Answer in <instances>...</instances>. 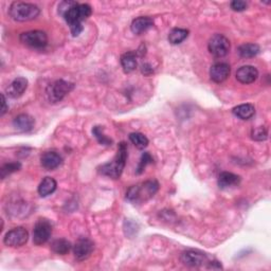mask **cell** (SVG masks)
Here are the masks:
<instances>
[{"label":"cell","mask_w":271,"mask_h":271,"mask_svg":"<svg viewBox=\"0 0 271 271\" xmlns=\"http://www.w3.org/2000/svg\"><path fill=\"white\" fill-rule=\"evenodd\" d=\"M92 14V9L87 4H74L63 15L70 28L73 37L79 36L83 31V22Z\"/></svg>","instance_id":"cell-1"},{"label":"cell","mask_w":271,"mask_h":271,"mask_svg":"<svg viewBox=\"0 0 271 271\" xmlns=\"http://www.w3.org/2000/svg\"><path fill=\"white\" fill-rule=\"evenodd\" d=\"M127 160V145L125 142H121L118 147V152L114 158L108 162L103 164L99 168L100 174L107 176L112 179H119L122 175Z\"/></svg>","instance_id":"cell-2"},{"label":"cell","mask_w":271,"mask_h":271,"mask_svg":"<svg viewBox=\"0 0 271 271\" xmlns=\"http://www.w3.org/2000/svg\"><path fill=\"white\" fill-rule=\"evenodd\" d=\"M159 190L156 180H148L130 187L126 192V199L133 203H142L151 199Z\"/></svg>","instance_id":"cell-3"},{"label":"cell","mask_w":271,"mask_h":271,"mask_svg":"<svg viewBox=\"0 0 271 271\" xmlns=\"http://www.w3.org/2000/svg\"><path fill=\"white\" fill-rule=\"evenodd\" d=\"M9 14L15 22L25 23L37 18L41 14V9L33 4L15 2L10 6Z\"/></svg>","instance_id":"cell-4"},{"label":"cell","mask_w":271,"mask_h":271,"mask_svg":"<svg viewBox=\"0 0 271 271\" xmlns=\"http://www.w3.org/2000/svg\"><path fill=\"white\" fill-rule=\"evenodd\" d=\"M74 89V84L64 80H57L48 85L46 89L47 98L50 103L55 104L61 102L65 96Z\"/></svg>","instance_id":"cell-5"},{"label":"cell","mask_w":271,"mask_h":271,"mask_svg":"<svg viewBox=\"0 0 271 271\" xmlns=\"http://www.w3.org/2000/svg\"><path fill=\"white\" fill-rule=\"evenodd\" d=\"M21 42L32 49H44L48 45V36L44 31L34 30L24 32L19 36Z\"/></svg>","instance_id":"cell-6"},{"label":"cell","mask_w":271,"mask_h":271,"mask_svg":"<svg viewBox=\"0 0 271 271\" xmlns=\"http://www.w3.org/2000/svg\"><path fill=\"white\" fill-rule=\"evenodd\" d=\"M52 234V224L47 218H40L33 229V243L37 246L46 244Z\"/></svg>","instance_id":"cell-7"},{"label":"cell","mask_w":271,"mask_h":271,"mask_svg":"<svg viewBox=\"0 0 271 271\" xmlns=\"http://www.w3.org/2000/svg\"><path fill=\"white\" fill-rule=\"evenodd\" d=\"M208 49L213 56L216 57V59H220V57H224L229 53L230 41L225 35L215 34L210 38Z\"/></svg>","instance_id":"cell-8"},{"label":"cell","mask_w":271,"mask_h":271,"mask_svg":"<svg viewBox=\"0 0 271 271\" xmlns=\"http://www.w3.org/2000/svg\"><path fill=\"white\" fill-rule=\"evenodd\" d=\"M29 239V232L23 228L17 227L10 230L4 237V243L8 247L19 248L24 246Z\"/></svg>","instance_id":"cell-9"},{"label":"cell","mask_w":271,"mask_h":271,"mask_svg":"<svg viewBox=\"0 0 271 271\" xmlns=\"http://www.w3.org/2000/svg\"><path fill=\"white\" fill-rule=\"evenodd\" d=\"M180 259L183 263V265H186L188 267H193V268L201 267L203 265H206L207 263H209L208 255L198 250L185 251V252L181 253Z\"/></svg>","instance_id":"cell-10"},{"label":"cell","mask_w":271,"mask_h":271,"mask_svg":"<svg viewBox=\"0 0 271 271\" xmlns=\"http://www.w3.org/2000/svg\"><path fill=\"white\" fill-rule=\"evenodd\" d=\"M93 249H94L93 241L91 239H89V238L82 237V238H80L79 240H77L76 243L74 244V246H73L74 257L77 260L82 262V260L87 259L91 255Z\"/></svg>","instance_id":"cell-11"},{"label":"cell","mask_w":271,"mask_h":271,"mask_svg":"<svg viewBox=\"0 0 271 271\" xmlns=\"http://www.w3.org/2000/svg\"><path fill=\"white\" fill-rule=\"evenodd\" d=\"M230 73L231 68L227 63H216L210 69L211 80L217 84L225 82L230 76Z\"/></svg>","instance_id":"cell-12"},{"label":"cell","mask_w":271,"mask_h":271,"mask_svg":"<svg viewBox=\"0 0 271 271\" xmlns=\"http://www.w3.org/2000/svg\"><path fill=\"white\" fill-rule=\"evenodd\" d=\"M27 88H28V80L26 77H16V79L13 80V82L7 87L6 93L9 98L17 99L25 93Z\"/></svg>","instance_id":"cell-13"},{"label":"cell","mask_w":271,"mask_h":271,"mask_svg":"<svg viewBox=\"0 0 271 271\" xmlns=\"http://www.w3.org/2000/svg\"><path fill=\"white\" fill-rule=\"evenodd\" d=\"M258 71L253 66H243L236 71V80L241 84H251L256 81Z\"/></svg>","instance_id":"cell-14"},{"label":"cell","mask_w":271,"mask_h":271,"mask_svg":"<svg viewBox=\"0 0 271 271\" xmlns=\"http://www.w3.org/2000/svg\"><path fill=\"white\" fill-rule=\"evenodd\" d=\"M41 163L43 168L47 171H53L63 163V158L61 155L56 152H46L42 155Z\"/></svg>","instance_id":"cell-15"},{"label":"cell","mask_w":271,"mask_h":271,"mask_svg":"<svg viewBox=\"0 0 271 271\" xmlns=\"http://www.w3.org/2000/svg\"><path fill=\"white\" fill-rule=\"evenodd\" d=\"M34 125H35L34 118L28 113H22L17 115L13 121L14 128L21 132L31 131L34 128Z\"/></svg>","instance_id":"cell-16"},{"label":"cell","mask_w":271,"mask_h":271,"mask_svg":"<svg viewBox=\"0 0 271 271\" xmlns=\"http://www.w3.org/2000/svg\"><path fill=\"white\" fill-rule=\"evenodd\" d=\"M154 26V21L151 17L148 16H141L136 18L132 21L130 29L133 34L141 35L142 33L147 32L149 29H151Z\"/></svg>","instance_id":"cell-17"},{"label":"cell","mask_w":271,"mask_h":271,"mask_svg":"<svg viewBox=\"0 0 271 271\" xmlns=\"http://www.w3.org/2000/svg\"><path fill=\"white\" fill-rule=\"evenodd\" d=\"M240 182V177L230 172H222L218 177V187L222 190L237 187Z\"/></svg>","instance_id":"cell-18"},{"label":"cell","mask_w":271,"mask_h":271,"mask_svg":"<svg viewBox=\"0 0 271 271\" xmlns=\"http://www.w3.org/2000/svg\"><path fill=\"white\" fill-rule=\"evenodd\" d=\"M137 57H138V52H133V51L126 52L121 56L120 61H121V65H122L124 72L130 73L136 70V68H137L138 66Z\"/></svg>","instance_id":"cell-19"},{"label":"cell","mask_w":271,"mask_h":271,"mask_svg":"<svg viewBox=\"0 0 271 271\" xmlns=\"http://www.w3.org/2000/svg\"><path fill=\"white\" fill-rule=\"evenodd\" d=\"M232 113L240 120H249L254 115L255 108L252 104H241L232 109Z\"/></svg>","instance_id":"cell-20"},{"label":"cell","mask_w":271,"mask_h":271,"mask_svg":"<svg viewBox=\"0 0 271 271\" xmlns=\"http://www.w3.org/2000/svg\"><path fill=\"white\" fill-rule=\"evenodd\" d=\"M57 188V182L52 177H46L41 182V185L38 186V194L42 197H47L55 192Z\"/></svg>","instance_id":"cell-21"},{"label":"cell","mask_w":271,"mask_h":271,"mask_svg":"<svg viewBox=\"0 0 271 271\" xmlns=\"http://www.w3.org/2000/svg\"><path fill=\"white\" fill-rule=\"evenodd\" d=\"M259 46L256 44H244L238 47L237 53L243 59H252L259 53Z\"/></svg>","instance_id":"cell-22"},{"label":"cell","mask_w":271,"mask_h":271,"mask_svg":"<svg viewBox=\"0 0 271 271\" xmlns=\"http://www.w3.org/2000/svg\"><path fill=\"white\" fill-rule=\"evenodd\" d=\"M72 246L69 240H67L65 238H59L55 239L51 243V250L54 253L60 254V255H65L71 250Z\"/></svg>","instance_id":"cell-23"},{"label":"cell","mask_w":271,"mask_h":271,"mask_svg":"<svg viewBox=\"0 0 271 271\" xmlns=\"http://www.w3.org/2000/svg\"><path fill=\"white\" fill-rule=\"evenodd\" d=\"M189 36V30L187 29L175 28L169 34V42L172 45H179L182 42H185Z\"/></svg>","instance_id":"cell-24"},{"label":"cell","mask_w":271,"mask_h":271,"mask_svg":"<svg viewBox=\"0 0 271 271\" xmlns=\"http://www.w3.org/2000/svg\"><path fill=\"white\" fill-rule=\"evenodd\" d=\"M129 140L138 150H144L149 145V139L147 136L141 132H132L129 134Z\"/></svg>","instance_id":"cell-25"},{"label":"cell","mask_w":271,"mask_h":271,"mask_svg":"<svg viewBox=\"0 0 271 271\" xmlns=\"http://www.w3.org/2000/svg\"><path fill=\"white\" fill-rule=\"evenodd\" d=\"M22 164L19 162H10L5 164V166L0 170V175H2V179L7 178L9 175L21 170Z\"/></svg>","instance_id":"cell-26"},{"label":"cell","mask_w":271,"mask_h":271,"mask_svg":"<svg viewBox=\"0 0 271 271\" xmlns=\"http://www.w3.org/2000/svg\"><path fill=\"white\" fill-rule=\"evenodd\" d=\"M103 130H104V128L102 126H95L92 129V133L100 144L107 145V147H109V145H111V143H112V140L110 138H108L107 136H105Z\"/></svg>","instance_id":"cell-27"},{"label":"cell","mask_w":271,"mask_h":271,"mask_svg":"<svg viewBox=\"0 0 271 271\" xmlns=\"http://www.w3.org/2000/svg\"><path fill=\"white\" fill-rule=\"evenodd\" d=\"M251 137L255 141H264L268 138V130L264 126H258L251 132Z\"/></svg>","instance_id":"cell-28"},{"label":"cell","mask_w":271,"mask_h":271,"mask_svg":"<svg viewBox=\"0 0 271 271\" xmlns=\"http://www.w3.org/2000/svg\"><path fill=\"white\" fill-rule=\"evenodd\" d=\"M153 157L151 156V154L150 153H144L142 155V157L140 159V162H139V166L137 168V171H136V173L138 174V175H140V174H142L144 172V169L147 168L148 164L150 163H153Z\"/></svg>","instance_id":"cell-29"},{"label":"cell","mask_w":271,"mask_h":271,"mask_svg":"<svg viewBox=\"0 0 271 271\" xmlns=\"http://www.w3.org/2000/svg\"><path fill=\"white\" fill-rule=\"evenodd\" d=\"M230 7L235 12H243L247 9L248 4L246 2H243V0H234V2L231 3Z\"/></svg>","instance_id":"cell-30"},{"label":"cell","mask_w":271,"mask_h":271,"mask_svg":"<svg viewBox=\"0 0 271 271\" xmlns=\"http://www.w3.org/2000/svg\"><path fill=\"white\" fill-rule=\"evenodd\" d=\"M2 99H3V107H2V115H5V113L8 111L9 109V106L7 104V99H6V95L3 93L2 94Z\"/></svg>","instance_id":"cell-31"},{"label":"cell","mask_w":271,"mask_h":271,"mask_svg":"<svg viewBox=\"0 0 271 271\" xmlns=\"http://www.w3.org/2000/svg\"><path fill=\"white\" fill-rule=\"evenodd\" d=\"M153 72H154V70L152 69V67H151L149 64H144V65H142V73H143V74L149 75V74H151V73H153Z\"/></svg>","instance_id":"cell-32"},{"label":"cell","mask_w":271,"mask_h":271,"mask_svg":"<svg viewBox=\"0 0 271 271\" xmlns=\"http://www.w3.org/2000/svg\"><path fill=\"white\" fill-rule=\"evenodd\" d=\"M208 268H210V269H221L222 267L219 264V262H216V260H213V262H210L209 263Z\"/></svg>","instance_id":"cell-33"}]
</instances>
